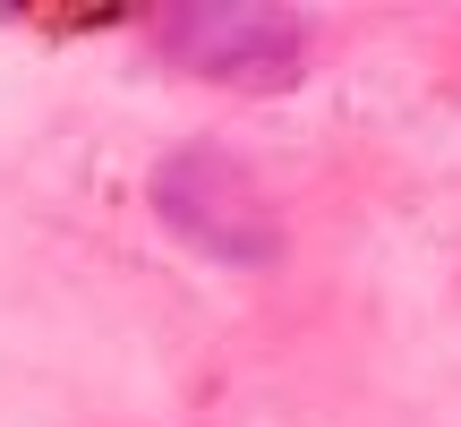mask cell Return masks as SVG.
<instances>
[{
  "instance_id": "6da1fadb",
  "label": "cell",
  "mask_w": 461,
  "mask_h": 427,
  "mask_svg": "<svg viewBox=\"0 0 461 427\" xmlns=\"http://www.w3.org/2000/svg\"><path fill=\"white\" fill-rule=\"evenodd\" d=\"M163 43L180 51L188 68H205V77H257V86L291 77V60H299V26H282V17H240V9L171 17Z\"/></svg>"
}]
</instances>
